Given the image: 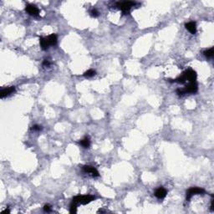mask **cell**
I'll return each instance as SVG.
<instances>
[{
  "mask_svg": "<svg viewBox=\"0 0 214 214\" xmlns=\"http://www.w3.org/2000/svg\"><path fill=\"white\" fill-rule=\"evenodd\" d=\"M26 12L29 14V15H32V16H38L39 14V9L33 4H27L26 5V8H25Z\"/></svg>",
  "mask_w": 214,
  "mask_h": 214,
  "instance_id": "52a82bcc",
  "label": "cell"
},
{
  "mask_svg": "<svg viewBox=\"0 0 214 214\" xmlns=\"http://www.w3.org/2000/svg\"><path fill=\"white\" fill-rule=\"evenodd\" d=\"M76 212H77L76 204L74 203V202H72V204L70 205V211H69V213H75Z\"/></svg>",
  "mask_w": 214,
  "mask_h": 214,
  "instance_id": "9a60e30c",
  "label": "cell"
},
{
  "mask_svg": "<svg viewBox=\"0 0 214 214\" xmlns=\"http://www.w3.org/2000/svg\"><path fill=\"white\" fill-rule=\"evenodd\" d=\"M90 15H91L92 17H94V18H96V17L99 16V12H98L95 9H91V11H90Z\"/></svg>",
  "mask_w": 214,
  "mask_h": 214,
  "instance_id": "2e32d148",
  "label": "cell"
},
{
  "mask_svg": "<svg viewBox=\"0 0 214 214\" xmlns=\"http://www.w3.org/2000/svg\"><path fill=\"white\" fill-rule=\"evenodd\" d=\"M198 90V87H197V84L193 81V82H189V84L186 86L183 90H184V93L187 94V93H192V94H194Z\"/></svg>",
  "mask_w": 214,
  "mask_h": 214,
  "instance_id": "8992f818",
  "label": "cell"
},
{
  "mask_svg": "<svg viewBox=\"0 0 214 214\" xmlns=\"http://www.w3.org/2000/svg\"><path fill=\"white\" fill-rule=\"evenodd\" d=\"M197 79V73L195 72L193 69H189L187 70H186L185 72H183L182 74L179 76L177 79L174 80V82L177 83H184L186 81H189V82H193Z\"/></svg>",
  "mask_w": 214,
  "mask_h": 214,
  "instance_id": "6da1fadb",
  "label": "cell"
},
{
  "mask_svg": "<svg viewBox=\"0 0 214 214\" xmlns=\"http://www.w3.org/2000/svg\"><path fill=\"white\" fill-rule=\"evenodd\" d=\"M39 44L40 47L43 50L49 49V46L55 45L57 44V36L55 34H50L47 38H39Z\"/></svg>",
  "mask_w": 214,
  "mask_h": 214,
  "instance_id": "7a4b0ae2",
  "label": "cell"
},
{
  "mask_svg": "<svg viewBox=\"0 0 214 214\" xmlns=\"http://www.w3.org/2000/svg\"><path fill=\"white\" fill-rule=\"evenodd\" d=\"M44 210L46 213H49V212H51V207L49 205H44Z\"/></svg>",
  "mask_w": 214,
  "mask_h": 214,
  "instance_id": "e0dca14e",
  "label": "cell"
},
{
  "mask_svg": "<svg viewBox=\"0 0 214 214\" xmlns=\"http://www.w3.org/2000/svg\"><path fill=\"white\" fill-rule=\"evenodd\" d=\"M80 145H81L83 147H85V148H89L90 146V138H89V137L84 138L83 140L80 141Z\"/></svg>",
  "mask_w": 214,
  "mask_h": 214,
  "instance_id": "7c38bea8",
  "label": "cell"
},
{
  "mask_svg": "<svg viewBox=\"0 0 214 214\" xmlns=\"http://www.w3.org/2000/svg\"><path fill=\"white\" fill-rule=\"evenodd\" d=\"M136 2H132V1L119 2V3H117V7L121 10L125 14H129L132 7L136 5Z\"/></svg>",
  "mask_w": 214,
  "mask_h": 214,
  "instance_id": "277c9868",
  "label": "cell"
},
{
  "mask_svg": "<svg viewBox=\"0 0 214 214\" xmlns=\"http://www.w3.org/2000/svg\"><path fill=\"white\" fill-rule=\"evenodd\" d=\"M95 199V197L92 195H83V196H76L73 198V202L75 204L86 205L90 203L91 201Z\"/></svg>",
  "mask_w": 214,
  "mask_h": 214,
  "instance_id": "3957f363",
  "label": "cell"
},
{
  "mask_svg": "<svg viewBox=\"0 0 214 214\" xmlns=\"http://www.w3.org/2000/svg\"><path fill=\"white\" fill-rule=\"evenodd\" d=\"M49 64H50V63H49V60H44V63H43V65H44V66H49Z\"/></svg>",
  "mask_w": 214,
  "mask_h": 214,
  "instance_id": "d6986e66",
  "label": "cell"
},
{
  "mask_svg": "<svg viewBox=\"0 0 214 214\" xmlns=\"http://www.w3.org/2000/svg\"><path fill=\"white\" fill-rule=\"evenodd\" d=\"M32 131H40L42 128H41V127H39V126H37V125H34V126H33L32 127Z\"/></svg>",
  "mask_w": 214,
  "mask_h": 214,
  "instance_id": "ac0fdd59",
  "label": "cell"
},
{
  "mask_svg": "<svg viewBox=\"0 0 214 214\" xmlns=\"http://www.w3.org/2000/svg\"><path fill=\"white\" fill-rule=\"evenodd\" d=\"M186 29L189 31L191 34H195L197 32V26H196V23L195 22H189L185 25Z\"/></svg>",
  "mask_w": 214,
  "mask_h": 214,
  "instance_id": "8fae6325",
  "label": "cell"
},
{
  "mask_svg": "<svg viewBox=\"0 0 214 214\" xmlns=\"http://www.w3.org/2000/svg\"><path fill=\"white\" fill-rule=\"evenodd\" d=\"M166 194H167L166 190L164 187H160L159 188H157V189L156 190V192H155V196H156L157 198H159V199H163V198H165Z\"/></svg>",
  "mask_w": 214,
  "mask_h": 214,
  "instance_id": "9c48e42d",
  "label": "cell"
},
{
  "mask_svg": "<svg viewBox=\"0 0 214 214\" xmlns=\"http://www.w3.org/2000/svg\"><path fill=\"white\" fill-rule=\"evenodd\" d=\"M15 91V87L14 86H10V87L5 88V89H3L0 92V96L1 98H4L5 96H8L10 94L14 93Z\"/></svg>",
  "mask_w": 214,
  "mask_h": 214,
  "instance_id": "30bf717a",
  "label": "cell"
},
{
  "mask_svg": "<svg viewBox=\"0 0 214 214\" xmlns=\"http://www.w3.org/2000/svg\"><path fill=\"white\" fill-rule=\"evenodd\" d=\"M10 213V211H9V209H5L4 211H3V212H2V213H3V214H4V213Z\"/></svg>",
  "mask_w": 214,
  "mask_h": 214,
  "instance_id": "ffe728a7",
  "label": "cell"
},
{
  "mask_svg": "<svg viewBox=\"0 0 214 214\" xmlns=\"http://www.w3.org/2000/svg\"><path fill=\"white\" fill-rule=\"evenodd\" d=\"M205 193V190L200 187H192L187 192V201H189L191 197L194 195L203 194Z\"/></svg>",
  "mask_w": 214,
  "mask_h": 214,
  "instance_id": "5b68a950",
  "label": "cell"
},
{
  "mask_svg": "<svg viewBox=\"0 0 214 214\" xmlns=\"http://www.w3.org/2000/svg\"><path fill=\"white\" fill-rule=\"evenodd\" d=\"M95 74V70H93V69H89V70H87L86 72H85V74H84V75L85 76V77H92V76H94Z\"/></svg>",
  "mask_w": 214,
  "mask_h": 214,
  "instance_id": "5bb4252c",
  "label": "cell"
},
{
  "mask_svg": "<svg viewBox=\"0 0 214 214\" xmlns=\"http://www.w3.org/2000/svg\"><path fill=\"white\" fill-rule=\"evenodd\" d=\"M83 170L85 171L86 173L90 174L92 176H95H95H99L98 171L95 167L91 166H83Z\"/></svg>",
  "mask_w": 214,
  "mask_h": 214,
  "instance_id": "ba28073f",
  "label": "cell"
},
{
  "mask_svg": "<svg viewBox=\"0 0 214 214\" xmlns=\"http://www.w3.org/2000/svg\"><path fill=\"white\" fill-rule=\"evenodd\" d=\"M203 54H204V55L207 57V58H212L214 54L213 48H211V49L205 50L204 52H203Z\"/></svg>",
  "mask_w": 214,
  "mask_h": 214,
  "instance_id": "4fadbf2b",
  "label": "cell"
}]
</instances>
